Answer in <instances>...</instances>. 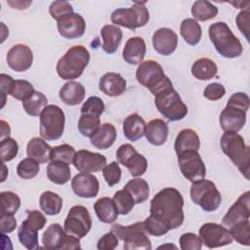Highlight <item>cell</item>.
<instances>
[{"label": "cell", "instance_id": "cell-1", "mask_svg": "<svg viewBox=\"0 0 250 250\" xmlns=\"http://www.w3.org/2000/svg\"><path fill=\"white\" fill-rule=\"evenodd\" d=\"M184 198L174 188H164L150 201V215L162 222L169 230L176 229L184 223Z\"/></svg>", "mask_w": 250, "mask_h": 250}, {"label": "cell", "instance_id": "cell-2", "mask_svg": "<svg viewBox=\"0 0 250 250\" xmlns=\"http://www.w3.org/2000/svg\"><path fill=\"white\" fill-rule=\"evenodd\" d=\"M208 34L216 51L222 57L234 59L242 55L243 47L239 39L226 22L217 21L212 23L208 28Z\"/></svg>", "mask_w": 250, "mask_h": 250}, {"label": "cell", "instance_id": "cell-3", "mask_svg": "<svg viewBox=\"0 0 250 250\" xmlns=\"http://www.w3.org/2000/svg\"><path fill=\"white\" fill-rule=\"evenodd\" d=\"M221 148L223 152L237 167L240 173L249 179L250 147L245 145L244 139L237 133L225 132L221 137Z\"/></svg>", "mask_w": 250, "mask_h": 250}, {"label": "cell", "instance_id": "cell-4", "mask_svg": "<svg viewBox=\"0 0 250 250\" xmlns=\"http://www.w3.org/2000/svg\"><path fill=\"white\" fill-rule=\"evenodd\" d=\"M89 62V51L82 45H76L69 48L59 60L56 69L61 78L70 81L81 76Z\"/></svg>", "mask_w": 250, "mask_h": 250}, {"label": "cell", "instance_id": "cell-5", "mask_svg": "<svg viewBox=\"0 0 250 250\" xmlns=\"http://www.w3.org/2000/svg\"><path fill=\"white\" fill-rule=\"evenodd\" d=\"M136 78L154 97L162 91L173 87L171 80L165 75L162 66L153 60H147L140 63L136 70Z\"/></svg>", "mask_w": 250, "mask_h": 250}, {"label": "cell", "instance_id": "cell-6", "mask_svg": "<svg viewBox=\"0 0 250 250\" xmlns=\"http://www.w3.org/2000/svg\"><path fill=\"white\" fill-rule=\"evenodd\" d=\"M110 231L113 232L118 239L123 240V248L125 250H150L152 248L143 222H137L129 226L114 224L112 225Z\"/></svg>", "mask_w": 250, "mask_h": 250}, {"label": "cell", "instance_id": "cell-7", "mask_svg": "<svg viewBox=\"0 0 250 250\" xmlns=\"http://www.w3.org/2000/svg\"><path fill=\"white\" fill-rule=\"evenodd\" d=\"M110 20L114 25L136 30L147 23L149 13L146 2H135L130 8H119L113 11Z\"/></svg>", "mask_w": 250, "mask_h": 250}, {"label": "cell", "instance_id": "cell-8", "mask_svg": "<svg viewBox=\"0 0 250 250\" xmlns=\"http://www.w3.org/2000/svg\"><path fill=\"white\" fill-rule=\"evenodd\" d=\"M189 194L192 202L199 205L201 209L206 212H213L217 210L222 201L221 193L216 185L205 179L192 183Z\"/></svg>", "mask_w": 250, "mask_h": 250}, {"label": "cell", "instance_id": "cell-9", "mask_svg": "<svg viewBox=\"0 0 250 250\" xmlns=\"http://www.w3.org/2000/svg\"><path fill=\"white\" fill-rule=\"evenodd\" d=\"M40 135L46 141L59 140L64 131L65 117L62 109L56 104H48L40 114Z\"/></svg>", "mask_w": 250, "mask_h": 250}, {"label": "cell", "instance_id": "cell-10", "mask_svg": "<svg viewBox=\"0 0 250 250\" xmlns=\"http://www.w3.org/2000/svg\"><path fill=\"white\" fill-rule=\"evenodd\" d=\"M154 104L158 111L170 121L182 120L188 114L187 105L173 87L156 95Z\"/></svg>", "mask_w": 250, "mask_h": 250}, {"label": "cell", "instance_id": "cell-11", "mask_svg": "<svg viewBox=\"0 0 250 250\" xmlns=\"http://www.w3.org/2000/svg\"><path fill=\"white\" fill-rule=\"evenodd\" d=\"M45 216L37 210L26 211V219L21 222L18 229V237L21 244L28 250L38 249V230L46 225Z\"/></svg>", "mask_w": 250, "mask_h": 250}, {"label": "cell", "instance_id": "cell-12", "mask_svg": "<svg viewBox=\"0 0 250 250\" xmlns=\"http://www.w3.org/2000/svg\"><path fill=\"white\" fill-rule=\"evenodd\" d=\"M92 228V219L88 209L82 205L71 207L64 220V231L78 239L83 238Z\"/></svg>", "mask_w": 250, "mask_h": 250}, {"label": "cell", "instance_id": "cell-13", "mask_svg": "<svg viewBox=\"0 0 250 250\" xmlns=\"http://www.w3.org/2000/svg\"><path fill=\"white\" fill-rule=\"evenodd\" d=\"M178 164L183 176L191 183L205 178L206 168L197 150H187L178 154Z\"/></svg>", "mask_w": 250, "mask_h": 250}, {"label": "cell", "instance_id": "cell-14", "mask_svg": "<svg viewBox=\"0 0 250 250\" xmlns=\"http://www.w3.org/2000/svg\"><path fill=\"white\" fill-rule=\"evenodd\" d=\"M199 237L202 244L207 248H218L229 245L233 240L229 230L216 223L203 224L199 229Z\"/></svg>", "mask_w": 250, "mask_h": 250}, {"label": "cell", "instance_id": "cell-15", "mask_svg": "<svg viewBox=\"0 0 250 250\" xmlns=\"http://www.w3.org/2000/svg\"><path fill=\"white\" fill-rule=\"evenodd\" d=\"M250 192L247 190L242 193L237 200L229 207L228 212L222 219V224L225 228H230L241 223L250 221Z\"/></svg>", "mask_w": 250, "mask_h": 250}, {"label": "cell", "instance_id": "cell-16", "mask_svg": "<svg viewBox=\"0 0 250 250\" xmlns=\"http://www.w3.org/2000/svg\"><path fill=\"white\" fill-rule=\"evenodd\" d=\"M72 164L81 173H96L106 165V158L101 153L80 149L76 151Z\"/></svg>", "mask_w": 250, "mask_h": 250}, {"label": "cell", "instance_id": "cell-17", "mask_svg": "<svg viewBox=\"0 0 250 250\" xmlns=\"http://www.w3.org/2000/svg\"><path fill=\"white\" fill-rule=\"evenodd\" d=\"M6 61L11 69L16 72L27 70L33 62V53L25 44H16L7 53Z\"/></svg>", "mask_w": 250, "mask_h": 250}, {"label": "cell", "instance_id": "cell-18", "mask_svg": "<svg viewBox=\"0 0 250 250\" xmlns=\"http://www.w3.org/2000/svg\"><path fill=\"white\" fill-rule=\"evenodd\" d=\"M59 33L66 39H75L81 37L86 30V23L83 17L72 13L60 19L57 23Z\"/></svg>", "mask_w": 250, "mask_h": 250}, {"label": "cell", "instance_id": "cell-19", "mask_svg": "<svg viewBox=\"0 0 250 250\" xmlns=\"http://www.w3.org/2000/svg\"><path fill=\"white\" fill-rule=\"evenodd\" d=\"M71 188L79 197L93 198L99 193L100 184L91 173H79L71 180Z\"/></svg>", "mask_w": 250, "mask_h": 250}, {"label": "cell", "instance_id": "cell-20", "mask_svg": "<svg viewBox=\"0 0 250 250\" xmlns=\"http://www.w3.org/2000/svg\"><path fill=\"white\" fill-rule=\"evenodd\" d=\"M152 45L159 55H172L178 46V35L171 28H158L152 35Z\"/></svg>", "mask_w": 250, "mask_h": 250}, {"label": "cell", "instance_id": "cell-21", "mask_svg": "<svg viewBox=\"0 0 250 250\" xmlns=\"http://www.w3.org/2000/svg\"><path fill=\"white\" fill-rule=\"evenodd\" d=\"M246 122V111L226 105L220 114V125L225 132L237 133L240 131Z\"/></svg>", "mask_w": 250, "mask_h": 250}, {"label": "cell", "instance_id": "cell-22", "mask_svg": "<svg viewBox=\"0 0 250 250\" xmlns=\"http://www.w3.org/2000/svg\"><path fill=\"white\" fill-rule=\"evenodd\" d=\"M146 45L142 37L134 36L130 37L123 48L122 57L123 60L129 64H139L143 62L146 56Z\"/></svg>", "mask_w": 250, "mask_h": 250}, {"label": "cell", "instance_id": "cell-23", "mask_svg": "<svg viewBox=\"0 0 250 250\" xmlns=\"http://www.w3.org/2000/svg\"><path fill=\"white\" fill-rule=\"evenodd\" d=\"M127 82L121 74L116 72H106L99 82V89L108 97H118L126 90Z\"/></svg>", "mask_w": 250, "mask_h": 250}, {"label": "cell", "instance_id": "cell-24", "mask_svg": "<svg viewBox=\"0 0 250 250\" xmlns=\"http://www.w3.org/2000/svg\"><path fill=\"white\" fill-rule=\"evenodd\" d=\"M168 125L162 119H153L146 124L145 136L147 142L152 146H162L168 138Z\"/></svg>", "mask_w": 250, "mask_h": 250}, {"label": "cell", "instance_id": "cell-25", "mask_svg": "<svg viewBox=\"0 0 250 250\" xmlns=\"http://www.w3.org/2000/svg\"><path fill=\"white\" fill-rule=\"evenodd\" d=\"M59 97L67 105H77L85 98V88L81 83L70 80L61 88Z\"/></svg>", "mask_w": 250, "mask_h": 250}, {"label": "cell", "instance_id": "cell-26", "mask_svg": "<svg viewBox=\"0 0 250 250\" xmlns=\"http://www.w3.org/2000/svg\"><path fill=\"white\" fill-rule=\"evenodd\" d=\"M101 36L103 39V50L106 54H113L117 51L121 43L123 33L117 25L105 24L101 29Z\"/></svg>", "mask_w": 250, "mask_h": 250}, {"label": "cell", "instance_id": "cell-27", "mask_svg": "<svg viewBox=\"0 0 250 250\" xmlns=\"http://www.w3.org/2000/svg\"><path fill=\"white\" fill-rule=\"evenodd\" d=\"M117 132L111 123H104L94 136L90 138L91 144L98 149H107L115 142Z\"/></svg>", "mask_w": 250, "mask_h": 250}, {"label": "cell", "instance_id": "cell-28", "mask_svg": "<svg viewBox=\"0 0 250 250\" xmlns=\"http://www.w3.org/2000/svg\"><path fill=\"white\" fill-rule=\"evenodd\" d=\"M200 147V139L197 133L192 129H183L177 135L174 148L178 154L187 150H197Z\"/></svg>", "mask_w": 250, "mask_h": 250}, {"label": "cell", "instance_id": "cell-29", "mask_svg": "<svg viewBox=\"0 0 250 250\" xmlns=\"http://www.w3.org/2000/svg\"><path fill=\"white\" fill-rule=\"evenodd\" d=\"M53 147L49 146L44 139L35 137L29 140L26 146V154L28 157L39 163H47L51 160V151Z\"/></svg>", "mask_w": 250, "mask_h": 250}, {"label": "cell", "instance_id": "cell-30", "mask_svg": "<svg viewBox=\"0 0 250 250\" xmlns=\"http://www.w3.org/2000/svg\"><path fill=\"white\" fill-rule=\"evenodd\" d=\"M146 122L138 113L128 115L123 121V133L126 139L131 142L140 140L145 135Z\"/></svg>", "mask_w": 250, "mask_h": 250}, {"label": "cell", "instance_id": "cell-31", "mask_svg": "<svg viewBox=\"0 0 250 250\" xmlns=\"http://www.w3.org/2000/svg\"><path fill=\"white\" fill-rule=\"evenodd\" d=\"M93 207L98 219L104 224L113 223L119 215L113 199L109 197L99 198Z\"/></svg>", "mask_w": 250, "mask_h": 250}, {"label": "cell", "instance_id": "cell-32", "mask_svg": "<svg viewBox=\"0 0 250 250\" xmlns=\"http://www.w3.org/2000/svg\"><path fill=\"white\" fill-rule=\"evenodd\" d=\"M218 66L216 62L209 58H200L196 60L191 66V74L197 80H209L217 75Z\"/></svg>", "mask_w": 250, "mask_h": 250}, {"label": "cell", "instance_id": "cell-33", "mask_svg": "<svg viewBox=\"0 0 250 250\" xmlns=\"http://www.w3.org/2000/svg\"><path fill=\"white\" fill-rule=\"evenodd\" d=\"M66 235L64 229L60 224H52L42 234V243L44 248L58 250L61 249L63 239Z\"/></svg>", "mask_w": 250, "mask_h": 250}, {"label": "cell", "instance_id": "cell-34", "mask_svg": "<svg viewBox=\"0 0 250 250\" xmlns=\"http://www.w3.org/2000/svg\"><path fill=\"white\" fill-rule=\"evenodd\" d=\"M48 179L56 185L66 184L71 177L69 165L61 161H51L46 169Z\"/></svg>", "mask_w": 250, "mask_h": 250}, {"label": "cell", "instance_id": "cell-35", "mask_svg": "<svg viewBox=\"0 0 250 250\" xmlns=\"http://www.w3.org/2000/svg\"><path fill=\"white\" fill-rule=\"evenodd\" d=\"M180 32L184 40L191 46L197 45L202 36L201 26L194 19H185L181 23Z\"/></svg>", "mask_w": 250, "mask_h": 250}, {"label": "cell", "instance_id": "cell-36", "mask_svg": "<svg viewBox=\"0 0 250 250\" xmlns=\"http://www.w3.org/2000/svg\"><path fill=\"white\" fill-rule=\"evenodd\" d=\"M123 188L131 194L136 204L145 202L149 195V186L146 180L141 178L130 180Z\"/></svg>", "mask_w": 250, "mask_h": 250}, {"label": "cell", "instance_id": "cell-37", "mask_svg": "<svg viewBox=\"0 0 250 250\" xmlns=\"http://www.w3.org/2000/svg\"><path fill=\"white\" fill-rule=\"evenodd\" d=\"M39 204L41 210L48 216L58 215L62 208V198L56 192L47 190L40 195Z\"/></svg>", "mask_w": 250, "mask_h": 250}, {"label": "cell", "instance_id": "cell-38", "mask_svg": "<svg viewBox=\"0 0 250 250\" xmlns=\"http://www.w3.org/2000/svg\"><path fill=\"white\" fill-rule=\"evenodd\" d=\"M191 14L196 21H206L217 16L218 8L209 1L198 0L192 4Z\"/></svg>", "mask_w": 250, "mask_h": 250}, {"label": "cell", "instance_id": "cell-39", "mask_svg": "<svg viewBox=\"0 0 250 250\" xmlns=\"http://www.w3.org/2000/svg\"><path fill=\"white\" fill-rule=\"evenodd\" d=\"M47 104V97L43 93L35 91L28 100L22 102V107L28 115L40 116L42 110L48 105Z\"/></svg>", "mask_w": 250, "mask_h": 250}, {"label": "cell", "instance_id": "cell-40", "mask_svg": "<svg viewBox=\"0 0 250 250\" xmlns=\"http://www.w3.org/2000/svg\"><path fill=\"white\" fill-rule=\"evenodd\" d=\"M101 127L100 116L83 113L78 121V130L84 137L91 138Z\"/></svg>", "mask_w": 250, "mask_h": 250}, {"label": "cell", "instance_id": "cell-41", "mask_svg": "<svg viewBox=\"0 0 250 250\" xmlns=\"http://www.w3.org/2000/svg\"><path fill=\"white\" fill-rule=\"evenodd\" d=\"M34 92L35 90L30 82L26 80L17 79L14 81L9 95L15 98L16 100L24 102L28 100L33 95Z\"/></svg>", "mask_w": 250, "mask_h": 250}, {"label": "cell", "instance_id": "cell-42", "mask_svg": "<svg viewBox=\"0 0 250 250\" xmlns=\"http://www.w3.org/2000/svg\"><path fill=\"white\" fill-rule=\"evenodd\" d=\"M1 197V214L14 215L21 207V198L13 191H2Z\"/></svg>", "mask_w": 250, "mask_h": 250}, {"label": "cell", "instance_id": "cell-43", "mask_svg": "<svg viewBox=\"0 0 250 250\" xmlns=\"http://www.w3.org/2000/svg\"><path fill=\"white\" fill-rule=\"evenodd\" d=\"M113 201L116 205L118 213L120 215H127L129 214L135 206V201L131 194L126 189L117 190L113 195Z\"/></svg>", "mask_w": 250, "mask_h": 250}, {"label": "cell", "instance_id": "cell-44", "mask_svg": "<svg viewBox=\"0 0 250 250\" xmlns=\"http://www.w3.org/2000/svg\"><path fill=\"white\" fill-rule=\"evenodd\" d=\"M39 170V162L30 157L22 159L17 166V174L23 180H29L36 177Z\"/></svg>", "mask_w": 250, "mask_h": 250}, {"label": "cell", "instance_id": "cell-45", "mask_svg": "<svg viewBox=\"0 0 250 250\" xmlns=\"http://www.w3.org/2000/svg\"><path fill=\"white\" fill-rule=\"evenodd\" d=\"M76 151L73 146L67 144H63L53 147L51 151V161H61L69 164L73 163V158Z\"/></svg>", "mask_w": 250, "mask_h": 250}, {"label": "cell", "instance_id": "cell-46", "mask_svg": "<svg viewBox=\"0 0 250 250\" xmlns=\"http://www.w3.org/2000/svg\"><path fill=\"white\" fill-rule=\"evenodd\" d=\"M124 166L128 169L131 176L140 177L146 173L147 169V161L144 155L137 151L128 159Z\"/></svg>", "mask_w": 250, "mask_h": 250}, {"label": "cell", "instance_id": "cell-47", "mask_svg": "<svg viewBox=\"0 0 250 250\" xmlns=\"http://www.w3.org/2000/svg\"><path fill=\"white\" fill-rule=\"evenodd\" d=\"M19 152L18 143L10 137H7L0 142V155L3 162L13 160Z\"/></svg>", "mask_w": 250, "mask_h": 250}, {"label": "cell", "instance_id": "cell-48", "mask_svg": "<svg viewBox=\"0 0 250 250\" xmlns=\"http://www.w3.org/2000/svg\"><path fill=\"white\" fill-rule=\"evenodd\" d=\"M229 230L236 242L245 246L250 245V221L236 225Z\"/></svg>", "mask_w": 250, "mask_h": 250}, {"label": "cell", "instance_id": "cell-49", "mask_svg": "<svg viewBox=\"0 0 250 250\" xmlns=\"http://www.w3.org/2000/svg\"><path fill=\"white\" fill-rule=\"evenodd\" d=\"M104 110V104L102 99L96 96L89 97L86 102H84L81 107V114H92L96 116H101Z\"/></svg>", "mask_w": 250, "mask_h": 250}, {"label": "cell", "instance_id": "cell-50", "mask_svg": "<svg viewBox=\"0 0 250 250\" xmlns=\"http://www.w3.org/2000/svg\"><path fill=\"white\" fill-rule=\"evenodd\" d=\"M144 228L146 233L153 236H162L169 231V229L159 220L149 215L144 222Z\"/></svg>", "mask_w": 250, "mask_h": 250}, {"label": "cell", "instance_id": "cell-51", "mask_svg": "<svg viewBox=\"0 0 250 250\" xmlns=\"http://www.w3.org/2000/svg\"><path fill=\"white\" fill-rule=\"evenodd\" d=\"M103 171V176L109 187H113L120 182L121 179V169L116 161H112L109 164H106Z\"/></svg>", "mask_w": 250, "mask_h": 250}, {"label": "cell", "instance_id": "cell-52", "mask_svg": "<svg viewBox=\"0 0 250 250\" xmlns=\"http://www.w3.org/2000/svg\"><path fill=\"white\" fill-rule=\"evenodd\" d=\"M49 13L53 19H55L57 21L63 18L66 15L72 14L73 8L72 6L66 2V1H55L52 2L49 7Z\"/></svg>", "mask_w": 250, "mask_h": 250}, {"label": "cell", "instance_id": "cell-53", "mask_svg": "<svg viewBox=\"0 0 250 250\" xmlns=\"http://www.w3.org/2000/svg\"><path fill=\"white\" fill-rule=\"evenodd\" d=\"M179 243L182 250H200L202 248L200 237L192 232H186L182 234L179 239Z\"/></svg>", "mask_w": 250, "mask_h": 250}, {"label": "cell", "instance_id": "cell-54", "mask_svg": "<svg viewBox=\"0 0 250 250\" xmlns=\"http://www.w3.org/2000/svg\"><path fill=\"white\" fill-rule=\"evenodd\" d=\"M226 94V89L221 83H211L204 89L203 96L209 101H218L222 99Z\"/></svg>", "mask_w": 250, "mask_h": 250}, {"label": "cell", "instance_id": "cell-55", "mask_svg": "<svg viewBox=\"0 0 250 250\" xmlns=\"http://www.w3.org/2000/svg\"><path fill=\"white\" fill-rule=\"evenodd\" d=\"M227 105L234 106V107L240 108L247 112V110L249 109V105H250V100L246 93L237 92V93L232 94L229 97Z\"/></svg>", "mask_w": 250, "mask_h": 250}, {"label": "cell", "instance_id": "cell-56", "mask_svg": "<svg viewBox=\"0 0 250 250\" xmlns=\"http://www.w3.org/2000/svg\"><path fill=\"white\" fill-rule=\"evenodd\" d=\"M118 245V237L113 232H107L104 234L97 243L99 250H113Z\"/></svg>", "mask_w": 250, "mask_h": 250}, {"label": "cell", "instance_id": "cell-57", "mask_svg": "<svg viewBox=\"0 0 250 250\" xmlns=\"http://www.w3.org/2000/svg\"><path fill=\"white\" fill-rule=\"evenodd\" d=\"M137 152L136 148L130 145V144H123L121 145L117 150H116V158L118 163H120L121 165H125L126 162L128 161V159Z\"/></svg>", "mask_w": 250, "mask_h": 250}, {"label": "cell", "instance_id": "cell-58", "mask_svg": "<svg viewBox=\"0 0 250 250\" xmlns=\"http://www.w3.org/2000/svg\"><path fill=\"white\" fill-rule=\"evenodd\" d=\"M249 11L248 9L241 11L240 13H238V15L236 16V25L238 27V29L241 31V33L244 34L245 38L247 40H249Z\"/></svg>", "mask_w": 250, "mask_h": 250}, {"label": "cell", "instance_id": "cell-59", "mask_svg": "<svg viewBox=\"0 0 250 250\" xmlns=\"http://www.w3.org/2000/svg\"><path fill=\"white\" fill-rule=\"evenodd\" d=\"M17 227V221L14 218V215L1 214L0 219V229L2 233H10L15 230Z\"/></svg>", "mask_w": 250, "mask_h": 250}, {"label": "cell", "instance_id": "cell-60", "mask_svg": "<svg viewBox=\"0 0 250 250\" xmlns=\"http://www.w3.org/2000/svg\"><path fill=\"white\" fill-rule=\"evenodd\" d=\"M14 81L15 80L10 75L5 74V73L0 74V87H1V94H2V102H3L2 105H1L2 107L4 106L5 102H6L5 97H6V95L10 94V91H11Z\"/></svg>", "mask_w": 250, "mask_h": 250}, {"label": "cell", "instance_id": "cell-61", "mask_svg": "<svg viewBox=\"0 0 250 250\" xmlns=\"http://www.w3.org/2000/svg\"><path fill=\"white\" fill-rule=\"evenodd\" d=\"M80 248L81 246L79 243V239L66 233L61 249H80Z\"/></svg>", "mask_w": 250, "mask_h": 250}, {"label": "cell", "instance_id": "cell-62", "mask_svg": "<svg viewBox=\"0 0 250 250\" xmlns=\"http://www.w3.org/2000/svg\"><path fill=\"white\" fill-rule=\"evenodd\" d=\"M0 125H1V135H0V138L1 140L9 137L10 133H11V129H10V126L9 124L4 121V120H1L0 121Z\"/></svg>", "mask_w": 250, "mask_h": 250}, {"label": "cell", "instance_id": "cell-63", "mask_svg": "<svg viewBox=\"0 0 250 250\" xmlns=\"http://www.w3.org/2000/svg\"><path fill=\"white\" fill-rule=\"evenodd\" d=\"M166 247H173V248H177L175 245H162V246H159V248H166Z\"/></svg>", "mask_w": 250, "mask_h": 250}]
</instances>
